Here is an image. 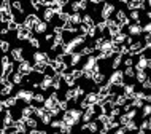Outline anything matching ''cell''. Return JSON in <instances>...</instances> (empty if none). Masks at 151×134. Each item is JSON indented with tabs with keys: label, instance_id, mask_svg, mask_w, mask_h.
<instances>
[{
	"label": "cell",
	"instance_id": "1",
	"mask_svg": "<svg viewBox=\"0 0 151 134\" xmlns=\"http://www.w3.org/2000/svg\"><path fill=\"white\" fill-rule=\"evenodd\" d=\"M80 118H81V110H75V109H72V110H65L62 123L70 125V126H72V125H75Z\"/></svg>",
	"mask_w": 151,
	"mask_h": 134
},
{
	"label": "cell",
	"instance_id": "2",
	"mask_svg": "<svg viewBox=\"0 0 151 134\" xmlns=\"http://www.w3.org/2000/svg\"><path fill=\"white\" fill-rule=\"evenodd\" d=\"M30 30L32 29H29L26 24H21V26L18 24V29H16V32H18V38L19 40H29L32 37V32Z\"/></svg>",
	"mask_w": 151,
	"mask_h": 134
},
{
	"label": "cell",
	"instance_id": "3",
	"mask_svg": "<svg viewBox=\"0 0 151 134\" xmlns=\"http://www.w3.org/2000/svg\"><path fill=\"white\" fill-rule=\"evenodd\" d=\"M148 46H145V45H142V42H135V43H130L129 45V50L127 53L130 56H135V54H140V53H143Z\"/></svg>",
	"mask_w": 151,
	"mask_h": 134
},
{
	"label": "cell",
	"instance_id": "4",
	"mask_svg": "<svg viewBox=\"0 0 151 134\" xmlns=\"http://www.w3.org/2000/svg\"><path fill=\"white\" fill-rule=\"evenodd\" d=\"M110 85H113V86H122L124 85V75H122V72L116 70L113 72V75L110 77Z\"/></svg>",
	"mask_w": 151,
	"mask_h": 134
},
{
	"label": "cell",
	"instance_id": "5",
	"mask_svg": "<svg viewBox=\"0 0 151 134\" xmlns=\"http://www.w3.org/2000/svg\"><path fill=\"white\" fill-rule=\"evenodd\" d=\"M96 102H97V94L96 93H89V94H86L84 99L81 101V109H86V107H89V105H92Z\"/></svg>",
	"mask_w": 151,
	"mask_h": 134
},
{
	"label": "cell",
	"instance_id": "6",
	"mask_svg": "<svg viewBox=\"0 0 151 134\" xmlns=\"http://www.w3.org/2000/svg\"><path fill=\"white\" fill-rule=\"evenodd\" d=\"M18 72H19V74H22V75H29V74H32V64L27 62L26 59H22L21 62H19Z\"/></svg>",
	"mask_w": 151,
	"mask_h": 134
},
{
	"label": "cell",
	"instance_id": "7",
	"mask_svg": "<svg viewBox=\"0 0 151 134\" xmlns=\"http://www.w3.org/2000/svg\"><path fill=\"white\" fill-rule=\"evenodd\" d=\"M32 96H34V93L30 91V89H21V91L16 94V99H21V101H24V102H30L32 101Z\"/></svg>",
	"mask_w": 151,
	"mask_h": 134
},
{
	"label": "cell",
	"instance_id": "8",
	"mask_svg": "<svg viewBox=\"0 0 151 134\" xmlns=\"http://www.w3.org/2000/svg\"><path fill=\"white\" fill-rule=\"evenodd\" d=\"M115 11V7L111 5V3H105L104 8H102V11H100V16H102V19H108L110 16H111V13Z\"/></svg>",
	"mask_w": 151,
	"mask_h": 134
},
{
	"label": "cell",
	"instance_id": "9",
	"mask_svg": "<svg viewBox=\"0 0 151 134\" xmlns=\"http://www.w3.org/2000/svg\"><path fill=\"white\" fill-rule=\"evenodd\" d=\"M116 21H118V24L122 27V26H126V24L129 22V19H127V16H126V13L122 10H118L116 11Z\"/></svg>",
	"mask_w": 151,
	"mask_h": 134
},
{
	"label": "cell",
	"instance_id": "10",
	"mask_svg": "<svg viewBox=\"0 0 151 134\" xmlns=\"http://www.w3.org/2000/svg\"><path fill=\"white\" fill-rule=\"evenodd\" d=\"M37 21H38V16H35V14H27L26 19H24V24H26L29 29H34V26L37 24Z\"/></svg>",
	"mask_w": 151,
	"mask_h": 134
},
{
	"label": "cell",
	"instance_id": "11",
	"mask_svg": "<svg viewBox=\"0 0 151 134\" xmlns=\"http://www.w3.org/2000/svg\"><path fill=\"white\" fill-rule=\"evenodd\" d=\"M129 34H132V35H138V34H142V24H140V22L129 24Z\"/></svg>",
	"mask_w": 151,
	"mask_h": 134
},
{
	"label": "cell",
	"instance_id": "12",
	"mask_svg": "<svg viewBox=\"0 0 151 134\" xmlns=\"http://www.w3.org/2000/svg\"><path fill=\"white\" fill-rule=\"evenodd\" d=\"M34 59H35V62H48L50 56H48L46 53H40V51H37L35 54H34Z\"/></svg>",
	"mask_w": 151,
	"mask_h": 134
},
{
	"label": "cell",
	"instance_id": "13",
	"mask_svg": "<svg viewBox=\"0 0 151 134\" xmlns=\"http://www.w3.org/2000/svg\"><path fill=\"white\" fill-rule=\"evenodd\" d=\"M46 62H35V66H32V70L37 72V74H45V70H46Z\"/></svg>",
	"mask_w": 151,
	"mask_h": 134
},
{
	"label": "cell",
	"instance_id": "14",
	"mask_svg": "<svg viewBox=\"0 0 151 134\" xmlns=\"http://www.w3.org/2000/svg\"><path fill=\"white\" fill-rule=\"evenodd\" d=\"M11 58L14 61H18V62H21L24 59L22 58V48H14V50H11Z\"/></svg>",
	"mask_w": 151,
	"mask_h": 134
},
{
	"label": "cell",
	"instance_id": "15",
	"mask_svg": "<svg viewBox=\"0 0 151 134\" xmlns=\"http://www.w3.org/2000/svg\"><path fill=\"white\" fill-rule=\"evenodd\" d=\"M54 11L51 10L50 7H46V10H45V13H43V19H45V22H51L52 21V18H54Z\"/></svg>",
	"mask_w": 151,
	"mask_h": 134
},
{
	"label": "cell",
	"instance_id": "16",
	"mask_svg": "<svg viewBox=\"0 0 151 134\" xmlns=\"http://www.w3.org/2000/svg\"><path fill=\"white\" fill-rule=\"evenodd\" d=\"M11 19H13V13H11V10L10 11H2V14H0V21H2L3 24L10 22Z\"/></svg>",
	"mask_w": 151,
	"mask_h": 134
},
{
	"label": "cell",
	"instance_id": "17",
	"mask_svg": "<svg viewBox=\"0 0 151 134\" xmlns=\"http://www.w3.org/2000/svg\"><path fill=\"white\" fill-rule=\"evenodd\" d=\"M127 8L129 10H138L142 8V0H127Z\"/></svg>",
	"mask_w": 151,
	"mask_h": 134
},
{
	"label": "cell",
	"instance_id": "18",
	"mask_svg": "<svg viewBox=\"0 0 151 134\" xmlns=\"http://www.w3.org/2000/svg\"><path fill=\"white\" fill-rule=\"evenodd\" d=\"M34 30L38 32V34H43V32L46 30V22H45V21H40V19H38V21H37V24L34 26Z\"/></svg>",
	"mask_w": 151,
	"mask_h": 134
},
{
	"label": "cell",
	"instance_id": "19",
	"mask_svg": "<svg viewBox=\"0 0 151 134\" xmlns=\"http://www.w3.org/2000/svg\"><path fill=\"white\" fill-rule=\"evenodd\" d=\"M92 117H94V112H92L91 105H89V107H86V112H84V115L81 117V118H83V121H89Z\"/></svg>",
	"mask_w": 151,
	"mask_h": 134
},
{
	"label": "cell",
	"instance_id": "20",
	"mask_svg": "<svg viewBox=\"0 0 151 134\" xmlns=\"http://www.w3.org/2000/svg\"><path fill=\"white\" fill-rule=\"evenodd\" d=\"M16 102H18V99H16V97H8L6 101H3V107H5V109L13 107V105H16Z\"/></svg>",
	"mask_w": 151,
	"mask_h": 134
},
{
	"label": "cell",
	"instance_id": "21",
	"mask_svg": "<svg viewBox=\"0 0 151 134\" xmlns=\"http://www.w3.org/2000/svg\"><path fill=\"white\" fill-rule=\"evenodd\" d=\"M58 16H59V19H60V22H65V21H68L70 19V13H64L62 10L58 13Z\"/></svg>",
	"mask_w": 151,
	"mask_h": 134
},
{
	"label": "cell",
	"instance_id": "22",
	"mask_svg": "<svg viewBox=\"0 0 151 134\" xmlns=\"http://www.w3.org/2000/svg\"><path fill=\"white\" fill-rule=\"evenodd\" d=\"M0 8H2L3 11H10L11 10V2H10V0H2V5H0Z\"/></svg>",
	"mask_w": 151,
	"mask_h": 134
},
{
	"label": "cell",
	"instance_id": "23",
	"mask_svg": "<svg viewBox=\"0 0 151 134\" xmlns=\"http://www.w3.org/2000/svg\"><path fill=\"white\" fill-rule=\"evenodd\" d=\"M122 75H124V77H129V78H132V77H135V70H134L132 67H127L124 72H122Z\"/></svg>",
	"mask_w": 151,
	"mask_h": 134
},
{
	"label": "cell",
	"instance_id": "24",
	"mask_svg": "<svg viewBox=\"0 0 151 134\" xmlns=\"http://www.w3.org/2000/svg\"><path fill=\"white\" fill-rule=\"evenodd\" d=\"M8 26H6V29H8V32H11V30H16L18 29V22L14 21V19H11L10 22H6Z\"/></svg>",
	"mask_w": 151,
	"mask_h": 134
},
{
	"label": "cell",
	"instance_id": "25",
	"mask_svg": "<svg viewBox=\"0 0 151 134\" xmlns=\"http://www.w3.org/2000/svg\"><path fill=\"white\" fill-rule=\"evenodd\" d=\"M134 88H135V86H134V85H126V86H124V94L126 96H132V93H134Z\"/></svg>",
	"mask_w": 151,
	"mask_h": 134
},
{
	"label": "cell",
	"instance_id": "26",
	"mask_svg": "<svg viewBox=\"0 0 151 134\" xmlns=\"http://www.w3.org/2000/svg\"><path fill=\"white\" fill-rule=\"evenodd\" d=\"M135 75H137V80H138L140 83L146 78V72H145V70H137V74H135Z\"/></svg>",
	"mask_w": 151,
	"mask_h": 134
},
{
	"label": "cell",
	"instance_id": "27",
	"mask_svg": "<svg viewBox=\"0 0 151 134\" xmlns=\"http://www.w3.org/2000/svg\"><path fill=\"white\" fill-rule=\"evenodd\" d=\"M83 129H89V131H97V125L96 123H86L83 126Z\"/></svg>",
	"mask_w": 151,
	"mask_h": 134
},
{
	"label": "cell",
	"instance_id": "28",
	"mask_svg": "<svg viewBox=\"0 0 151 134\" xmlns=\"http://www.w3.org/2000/svg\"><path fill=\"white\" fill-rule=\"evenodd\" d=\"M0 50H2L3 53H6L8 50H10V43H8V42H2V43H0Z\"/></svg>",
	"mask_w": 151,
	"mask_h": 134
},
{
	"label": "cell",
	"instance_id": "29",
	"mask_svg": "<svg viewBox=\"0 0 151 134\" xmlns=\"http://www.w3.org/2000/svg\"><path fill=\"white\" fill-rule=\"evenodd\" d=\"M124 64H126V67H132L134 66V59H132V56H130V54H129V58L124 59Z\"/></svg>",
	"mask_w": 151,
	"mask_h": 134
},
{
	"label": "cell",
	"instance_id": "30",
	"mask_svg": "<svg viewBox=\"0 0 151 134\" xmlns=\"http://www.w3.org/2000/svg\"><path fill=\"white\" fill-rule=\"evenodd\" d=\"M72 75L75 77V80L81 78V77H83V69H81V70H73V72H72Z\"/></svg>",
	"mask_w": 151,
	"mask_h": 134
},
{
	"label": "cell",
	"instance_id": "31",
	"mask_svg": "<svg viewBox=\"0 0 151 134\" xmlns=\"http://www.w3.org/2000/svg\"><path fill=\"white\" fill-rule=\"evenodd\" d=\"M29 42H30V45H32L34 48H38V46H40V42H38V40H37L35 37H30Z\"/></svg>",
	"mask_w": 151,
	"mask_h": 134
},
{
	"label": "cell",
	"instance_id": "32",
	"mask_svg": "<svg viewBox=\"0 0 151 134\" xmlns=\"http://www.w3.org/2000/svg\"><path fill=\"white\" fill-rule=\"evenodd\" d=\"M56 0H40V3H42V7H50L51 3H54Z\"/></svg>",
	"mask_w": 151,
	"mask_h": 134
},
{
	"label": "cell",
	"instance_id": "33",
	"mask_svg": "<svg viewBox=\"0 0 151 134\" xmlns=\"http://www.w3.org/2000/svg\"><path fill=\"white\" fill-rule=\"evenodd\" d=\"M130 18H132L135 22H138V11H137V10H132V13H130Z\"/></svg>",
	"mask_w": 151,
	"mask_h": 134
},
{
	"label": "cell",
	"instance_id": "34",
	"mask_svg": "<svg viewBox=\"0 0 151 134\" xmlns=\"http://www.w3.org/2000/svg\"><path fill=\"white\" fill-rule=\"evenodd\" d=\"M8 64H10V58H8V56H3L2 58V66L5 67V66H8Z\"/></svg>",
	"mask_w": 151,
	"mask_h": 134
},
{
	"label": "cell",
	"instance_id": "35",
	"mask_svg": "<svg viewBox=\"0 0 151 134\" xmlns=\"http://www.w3.org/2000/svg\"><path fill=\"white\" fill-rule=\"evenodd\" d=\"M143 115L145 117L150 115V105H145V107H143Z\"/></svg>",
	"mask_w": 151,
	"mask_h": 134
},
{
	"label": "cell",
	"instance_id": "36",
	"mask_svg": "<svg viewBox=\"0 0 151 134\" xmlns=\"http://www.w3.org/2000/svg\"><path fill=\"white\" fill-rule=\"evenodd\" d=\"M3 109H5V107H3V102H2V101H0V112H2Z\"/></svg>",
	"mask_w": 151,
	"mask_h": 134
}]
</instances>
